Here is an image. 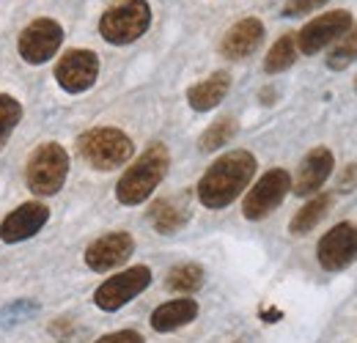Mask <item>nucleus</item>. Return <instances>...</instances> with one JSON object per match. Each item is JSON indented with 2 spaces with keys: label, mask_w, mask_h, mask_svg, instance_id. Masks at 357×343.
<instances>
[{
  "label": "nucleus",
  "mask_w": 357,
  "mask_h": 343,
  "mask_svg": "<svg viewBox=\"0 0 357 343\" xmlns=\"http://www.w3.org/2000/svg\"><path fill=\"white\" fill-rule=\"evenodd\" d=\"M253 176H256V157L250 151L245 148L228 151L223 157H218L209 165V171L201 176L195 187L198 201L206 209H225L248 190Z\"/></svg>",
  "instance_id": "f257e3e1"
},
{
  "label": "nucleus",
  "mask_w": 357,
  "mask_h": 343,
  "mask_svg": "<svg viewBox=\"0 0 357 343\" xmlns=\"http://www.w3.org/2000/svg\"><path fill=\"white\" fill-rule=\"evenodd\" d=\"M171 165V154L162 143H151L132 165L124 171V176L116 184V198L124 206H137L151 198V192L160 187Z\"/></svg>",
  "instance_id": "f03ea898"
},
{
  "label": "nucleus",
  "mask_w": 357,
  "mask_h": 343,
  "mask_svg": "<svg viewBox=\"0 0 357 343\" xmlns=\"http://www.w3.org/2000/svg\"><path fill=\"white\" fill-rule=\"evenodd\" d=\"M77 151L93 171H116L132 160L135 146L132 137L121 129L96 127L77 137Z\"/></svg>",
  "instance_id": "7ed1b4c3"
},
{
  "label": "nucleus",
  "mask_w": 357,
  "mask_h": 343,
  "mask_svg": "<svg viewBox=\"0 0 357 343\" xmlns=\"http://www.w3.org/2000/svg\"><path fill=\"white\" fill-rule=\"evenodd\" d=\"M151 25V6L149 0H121L110 6L99 20V33L107 44L124 47L137 42Z\"/></svg>",
  "instance_id": "20e7f679"
},
{
  "label": "nucleus",
  "mask_w": 357,
  "mask_h": 343,
  "mask_svg": "<svg viewBox=\"0 0 357 343\" xmlns=\"http://www.w3.org/2000/svg\"><path fill=\"white\" fill-rule=\"evenodd\" d=\"M69 176V154L58 143H42L31 157L25 168V181L33 195H55L63 190Z\"/></svg>",
  "instance_id": "39448f33"
},
{
  "label": "nucleus",
  "mask_w": 357,
  "mask_h": 343,
  "mask_svg": "<svg viewBox=\"0 0 357 343\" xmlns=\"http://www.w3.org/2000/svg\"><path fill=\"white\" fill-rule=\"evenodd\" d=\"M151 286V269L137 264L130 266L113 277H107L96 291H93V305L105 313H116L121 310L127 302H132L137 294H143Z\"/></svg>",
  "instance_id": "423d86ee"
},
{
  "label": "nucleus",
  "mask_w": 357,
  "mask_h": 343,
  "mask_svg": "<svg viewBox=\"0 0 357 343\" xmlns=\"http://www.w3.org/2000/svg\"><path fill=\"white\" fill-rule=\"evenodd\" d=\"M289 192H291V176L283 168H272L248 190V195L242 201V215L245 220H253V222L264 220L286 201Z\"/></svg>",
  "instance_id": "0eeeda50"
},
{
  "label": "nucleus",
  "mask_w": 357,
  "mask_h": 343,
  "mask_svg": "<svg viewBox=\"0 0 357 343\" xmlns=\"http://www.w3.org/2000/svg\"><path fill=\"white\" fill-rule=\"evenodd\" d=\"M63 44V28L61 22L42 17V20H33L22 33H20V42L17 49L22 55L25 63H33V66H42L50 58H55V52L61 49Z\"/></svg>",
  "instance_id": "6e6552de"
},
{
  "label": "nucleus",
  "mask_w": 357,
  "mask_h": 343,
  "mask_svg": "<svg viewBox=\"0 0 357 343\" xmlns=\"http://www.w3.org/2000/svg\"><path fill=\"white\" fill-rule=\"evenodd\" d=\"M319 266L327 272H341L357 261V222L333 225L316 245Z\"/></svg>",
  "instance_id": "1a4fd4ad"
},
{
  "label": "nucleus",
  "mask_w": 357,
  "mask_h": 343,
  "mask_svg": "<svg viewBox=\"0 0 357 343\" xmlns=\"http://www.w3.org/2000/svg\"><path fill=\"white\" fill-rule=\"evenodd\" d=\"M352 14L347 8H333L327 14H319L311 20L300 33H297V52L303 55H316L321 52L327 44L338 42L349 28H352Z\"/></svg>",
  "instance_id": "9d476101"
},
{
  "label": "nucleus",
  "mask_w": 357,
  "mask_h": 343,
  "mask_svg": "<svg viewBox=\"0 0 357 343\" xmlns=\"http://www.w3.org/2000/svg\"><path fill=\"white\" fill-rule=\"evenodd\" d=\"M99 77V58L93 49H69L55 63V83L66 93H83Z\"/></svg>",
  "instance_id": "9b49d317"
},
{
  "label": "nucleus",
  "mask_w": 357,
  "mask_h": 343,
  "mask_svg": "<svg viewBox=\"0 0 357 343\" xmlns=\"http://www.w3.org/2000/svg\"><path fill=\"white\" fill-rule=\"evenodd\" d=\"M135 253V239L127 231H110L93 239L86 250V266L91 272H110Z\"/></svg>",
  "instance_id": "f8f14e48"
},
{
  "label": "nucleus",
  "mask_w": 357,
  "mask_h": 343,
  "mask_svg": "<svg viewBox=\"0 0 357 343\" xmlns=\"http://www.w3.org/2000/svg\"><path fill=\"white\" fill-rule=\"evenodd\" d=\"M50 220V209L39 201H28L22 206H17L11 215L3 217L0 222V242L6 245H17L25 242L31 236H36Z\"/></svg>",
  "instance_id": "ddd939ff"
},
{
  "label": "nucleus",
  "mask_w": 357,
  "mask_h": 343,
  "mask_svg": "<svg viewBox=\"0 0 357 343\" xmlns=\"http://www.w3.org/2000/svg\"><path fill=\"white\" fill-rule=\"evenodd\" d=\"M333 168H335V157L327 146H316L305 154V160L300 162V171H297V178L291 181V192L305 198V195H316L324 181L333 176Z\"/></svg>",
  "instance_id": "4468645a"
},
{
  "label": "nucleus",
  "mask_w": 357,
  "mask_h": 343,
  "mask_svg": "<svg viewBox=\"0 0 357 343\" xmlns=\"http://www.w3.org/2000/svg\"><path fill=\"white\" fill-rule=\"evenodd\" d=\"M261 42H264V22L256 17H245L225 31L223 42H220V55L228 61H242L253 55L261 47Z\"/></svg>",
  "instance_id": "2eb2a0df"
},
{
  "label": "nucleus",
  "mask_w": 357,
  "mask_h": 343,
  "mask_svg": "<svg viewBox=\"0 0 357 343\" xmlns=\"http://www.w3.org/2000/svg\"><path fill=\"white\" fill-rule=\"evenodd\" d=\"M228 88H231V75H228V72H215V75H209L206 80H201V83H195L192 88H187V105H190L195 113L215 110L225 99Z\"/></svg>",
  "instance_id": "dca6fc26"
},
{
  "label": "nucleus",
  "mask_w": 357,
  "mask_h": 343,
  "mask_svg": "<svg viewBox=\"0 0 357 343\" xmlns=\"http://www.w3.org/2000/svg\"><path fill=\"white\" fill-rule=\"evenodd\" d=\"M195 316H198V302L190 300V297H181V300H171L160 305L151 313V327L157 333H174V330L187 327L190 321H195Z\"/></svg>",
  "instance_id": "f3484780"
},
{
  "label": "nucleus",
  "mask_w": 357,
  "mask_h": 343,
  "mask_svg": "<svg viewBox=\"0 0 357 343\" xmlns=\"http://www.w3.org/2000/svg\"><path fill=\"white\" fill-rule=\"evenodd\" d=\"M149 220L160 234H176L190 220V206L181 198H160L151 204Z\"/></svg>",
  "instance_id": "a211bd4d"
},
{
  "label": "nucleus",
  "mask_w": 357,
  "mask_h": 343,
  "mask_svg": "<svg viewBox=\"0 0 357 343\" xmlns=\"http://www.w3.org/2000/svg\"><path fill=\"white\" fill-rule=\"evenodd\" d=\"M330 206H333V195H327V192H321V195H316V198H311L297 215L291 217V222H289V231L294 234V236H303V234H308V231H313L321 220H324V215L330 212Z\"/></svg>",
  "instance_id": "6ab92c4d"
},
{
  "label": "nucleus",
  "mask_w": 357,
  "mask_h": 343,
  "mask_svg": "<svg viewBox=\"0 0 357 343\" xmlns=\"http://www.w3.org/2000/svg\"><path fill=\"white\" fill-rule=\"evenodd\" d=\"M297 61V33H286L272 44V49L264 58V72L267 75H280L286 69H291V63Z\"/></svg>",
  "instance_id": "aec40b11"
},
{
  "label": "nucleus",
  "mask_w": 357,
  "mask_h": 343,
  "mask_svg": "<svg viewBox=\"0 0 357 343\" xmlns=\"http://www.w3.org/2000/svg\"><path fill=\"white\" fill-rule=\"evenodd\" d=\"M165 286L171 291H176V294H184V297L198 291L204 286V266L201 264H178L168 272Z\"/></svg>",
  "instance_id": "412c9836"
},
{
  "label": "nucleus",
  "mask_w": 357,
  "mask_h": 343,
  "mask_svg": "<svg viewBox=\"0 0 357 343\" xmlns=\"http://www.w3.org/2000/svg\"><path fill=\"white\" fill-rule=\"evenodd\" d=\"M327 69H333V72H344L349 63H355L357 61V25H352L338 42L335 47L327 52Z\"/></svg>",
  "instance_id": "4be33fe9"
},
{
  "label": "nucleus",
  "mask_w": 357,
  "mask_h": 343,
  "mask_svg": "<svg viewBox=\"0 0 357 343\" xmlns=\"http://www.w3.org/2000/svg\"><path fill=\"white\" fill-rule=\"evenodd\" d=\"M236 119H231V116H225V119H218L215 124H209V129L201 135V151H215V148H220L225 146L234 135H236Z\"/></svg>",
  "instance_id": "5701e85b"
},
{
  "label": "nucleus",
  "mask_w": 357,
  "mask_h": 343,
  "mask_svg": "<svg viewBox=\"0 0 357 343\" xmlns=\"http://www.w3.org/2000/svg\"><path fill=\"white\" fill-rule=\"evenodd\" d=\"M20 119H22V105L14 96L0 93V151H3L6 140L11 137V132L17 129Z\"/></svg>",
  "instance_id": "b1692460"
},
{
  "label": "nucleus",
  "mask_w": 357,
  "mask_h": 343,
  "mask_svg": "<svg viewBox=\"0 0 357 343\" xmlns=\"http://www.w3.org/2000/svg\"><path fill=\"white\" fill-rule=\"evenodd\" d=\"M327 3H330V0H286L283 17H303V14H311V11L327 6Z\"/></svg>",
  "instance_id": "393cba45"
},
{
  "label": "nucleus",
  "mask_w": 357,
  "mask_h": 343,
  "mask_svg": "<svg viewBox=\"0 0 357 343\" xmlns=\"http://www.w3.org/2000/svg\"><path fill=\"white\" fill-rule=\"evenodd\" d=\"M96 343H146L140 333L135 330H121V333H110V335H102Z\"/></svg>",
  "instance_id": "a878e982"
},
{
  "label": "nucleus",
  "mask_w": 357,
  "mask_h": 343,
  "mask_svg": "<svg viewBox=\"0 0 357 343\" xmlns=\"http://www.w3.org/2000/svg\"><path fill=\"white\" fill-rule=\"evenodd\" d=\"M357 187V165H347V171L338 178V192H352Z\"/></svg>",
  "instance_id": "bb28decb"
},
{
  "label": "nucleus",
  "mask_w": 357,
  "mask_h": 343,
  "mask_svg": "<svg viewBox=\"0 0 357 343\" xmlns=\"http://www.w3.org/2000/svg\"><path fill=\"white\" fill-rule=\"evenodd\" d=\"M355 91H357V80H355Z\"/></svg>",
  "instance_id": "cd10ccee"
}]
</instances>
